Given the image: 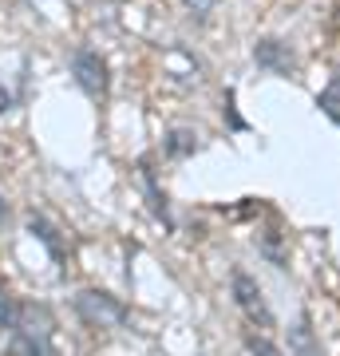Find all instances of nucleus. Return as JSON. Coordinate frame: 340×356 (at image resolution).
Segmentation results:
<instances>
[{
  "label": "nucleus",
  "mask_w": 340,
  "mask_h": 356,
  "mask_svg": "<svg viewBox=\"0 0 340 356\" xmlns=\"http://www.w3.org/2000/svg\"><path fill=\"white\" fill-rule=\"evenodd\" d=\"M8 332L20 356H51V317L40 305H16V321L8 325Z\"/></svg>",
  "instance_id": "1"
},
{
  "label": "nucleus",
  "mask_w": 340,
  "mask_h": 356,
  "mask_svg": "<svg viewBox=\"0 0 340 356\" xmlns=\"http://www.w3.org/2000/svg\"><path fill=\"white\" fill-rule=\"evenodd\" d=\"M76 313L88 321V325H95V329H119V325H127L123 301L111 297V293H103V289L76 293Z\"/></svg>",
  "instance_id": "2"
},
{
  "label": "nucleus",
  "mask_w": 340,
  "mask_h": 356,
  "mask_svg": "<svg viewBox=\"0 0 340 356\" xmlns=\"http://www.w3.org/2000/svg\"><path fill=\"white\" fill-rule=\"evenodd\" d=\"M229 289H234V305L245 313V321H250V325H257V329H269V325H273V313H269V301H265V293H261V285H257V277H250L245 269H234Z\"/></svg>",
  "instance_id": "3"
},
{
  "label": "nucleus",
  "mask_w": 340,
  "mask_h": 356,
  "mask_svg": "<svg viewBox=\"0 0 340 356\" xmlns=\"http://www.w3.org/2000/svg\"><path fill=\"white\" fill-rule=\"evenodd\" d=\"M72 76H76L83 95H91V99H103L107 95V60H103L99 51L79 48L72 56Z\"/></svg>",
  "instance_id": "4"
},
{
  "label": "nucleus",
  "mask_w": 340,
  "mask_h": 356,
  "mask_svg": "<svg viewBox=\"0 0 340 356\" xmlns=\"http://www.w3.org/2000/svg\"><path fill=\"white\" fill-rule=\"evenodd\" d=\"M253 60H257V67L269 72V76H289L293 67H297L293 48L281 44V40H257V44H253Z\"/></svg>",
  "instance_id": "5"
},
{
  "label": "nucleus",
  "mask_w": 340,
  "mask_h": 356,
  "mask_svg": "<svg viewBox=\"0 0 340 356\" xmlns=\"http://www.w3.org/2000/svg\"><path fill=\"white\" fill-rule=\"evenodd\" d=\"M139 182H143V191H147V202H151V214L163 222V226H170V206H166L163 191H159V182H154V170L147 163H139Z\"/></svg>",
  "instance_id": "6"
},
{
  "label": "nucleus",
  "mask_w": 340,
  "mask_h": 356,
  "mask_svg": "<svg viewBox=\"0 0 340 356\" xmlns=\"http://www.w3.org/2000/svg\"><path fill=\"white\" fill-rule=\"evenodd\" d=\"M289 356H325L316 332L309 329V321H297V325L289 329Z\"/></svg>",
  "instance_id": "7"
},
{
  "label": "nucleus",
  "mask_w": 340,
  "mask_h": 356,
  "mask_svg": "<svg viewBox=\"0 0 340 356\" xmlns=\"http://www.w3.org/2000/svg\"><path fill=\"white\" fill-rule=\"evenodd\" d=\"M28 234H32V238H40V242L48 245V254L56 257V261H63V242H60V229L51 226L48 218L32 214V218H28Z\"/></svg>",
  "instance_id": "8"
},
{
  "label": "nucleus",
  "mask_w": 340,
  "mask_h": 356,
  "mask_svg": "<svg viewBox=\"0 0 340 356\" xmlns=\"http://www.w3.org/2000/svg\"><path fill=\"white\" fill-rule=\"evenodd\" d=\"M163 151L170 154V159H186V154H194V151H198V135H194V131H186V127L166 131Z\"/></svg>",
  "instance_id": "9"
},
{
  "label": "nucleus",
  "mask_w": 340,
  "mask_h": 356,
  "mask_svg": "<svg viewBox=\"0 0 340 356\" xmlns=\"http://www.w3.org/2000/svg\"><path fill=\"white\" fill-rule=\"evenodd\" d=\"M261 254L273 261V266H285V254H281V234L277 229H265L261 234Z\"/></svg>",
  "instance_id": "10"
},
{
  "label": "nucleus",
  "mask_w": 340,
  "mask_h": 356,
  "mask_svg": "<svg viewBox=\"0 0 340 356\" xmlns=\"http://www.w3.org/2000/svg\"><path fill=\"white\" fill-rule=\"evenodd\" d=\"M245 348H250L253 356H285V353L277 348V344L265 341V337H257V332H250V337H245Z\"/></svg>",
  "instance_id": "11"
},
{
  "label": "nucleus",
  "mask_w": 340,
  "mask_h": 356,
  "mask_svg": "<svg viewBox=\"0 0 340 356\" xmlns=\"http://www.w3.org/2000/svg\"><path fill=\"white\" fill-rule=\"evenodd\" d=\"M316 107H321V111L332 119V123H340V95H332V91L325 88L321 95H316Z\"/></svg>",
  "instance_id": "12"
},
{
  "label": "nucleus",
  "mask_w": 340,
  "mask_h": 356,
  "mask_svg": "<svg viewBox=\"0 0 340 356\" xmlns=\"http://www.w3.org/2000/svg\"><path fill=\"white\" fill-rule=\"evenodd\" d=\"M16 321V305H13V297H8V289H4V281H0V325L8 329Z\"/></svg>",
  "instance_id": "13"
},
{
  "label": "nucleus",
  "mask_w": 340,
  "mask_h": 356,
  "mask_svg": "<svg viewBox=\"0 0 340 356\" xmlns=\"http://www.w3.org/2000/svg\"><path fill=\"white\" fill-rule=\"evenodd\" d=\"M226 115H229V127L234 131H245V119H241L238 107H234V91H226Z\"/></svg>",
  "instance_id": "14"
},
{
  "label": "nucleus",
  "mask_w": 340,
  "mask_h": 356,
  "mask_svg": "<svg viewBox=\"0 0 340 356\" xmlns=\"http://www.w3.org/2000/svg\"><path fill=\"white\" fill-rule=\"evenodd\" d=\"M182 4H186V13H194L198 20H206L210 8H214V0H182Z\"/></svg>",
  "instance_id": "15"
},
{
  "label": "nucleus",
  "mask_w": 340,
  "mask_h": 356,
  "mask_svg": "<svg viewBox=\"0 0 340 356\" xmlns=\"http://www.w3.org/2000/svg\"><path fill=\"white\" fill-rule=\"evenodd\" d=\"M328 91H332V95H340V67H337V76H332V83H328Z\"/></svg>",
  "instance_id": "16"
},
{
  "label": "nucleus",
  "mask_w": 340,
  "mask_h": 356,
  "mask_svg": "<svg viewBox=\"0 0 340 356\" xmlns=\"http://www.w3.org/2000/svg\"><path fill=\"white\" fill-rule=\"evenodd\" d=\"M0 218H4V202H0Z\"/></svg>",
  "instance_id": "17"
}]
</instances>
